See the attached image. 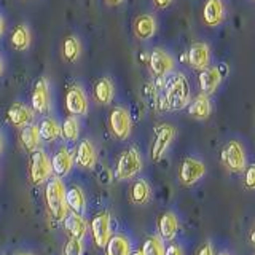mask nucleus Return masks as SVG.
Segmentation results:
<instances>
[{
  "label": "nucleus",
  "mask_w": 255,
  "mask_h": 255,
  "mask_svg": "<svg viewBox=\"0 0 255 255\" xmlns=\"http://www.w3.org/2000/svg\"><path fill=\"white\" fill-rule=\"evenodd\" d=\"M96 163V150L93 143L85 139L80 142V145L77 148V164L83 169H90Z\"/></svg>",
  "instance_id": "nucleus-21"
},
{
  "label": "nucleus",
  "mask_w": 255,
  "mask_h": 255,
  "mask_svg": "<svg viewBox=\"0 0 255 255\" xmlns=\"http://www.w3.org/2000/svg\"><path fill=\"white\" fill-rule=\"evenodd\" d=\"M0 151H2V135H0Z\"/></svg>",
  "instance_id": "nucleus-43"
},
{
  "label": "nucleus",
  "mask_w": 255,
  "mask_h": 255,
  "mask_svg": "<svg viewBox=\"0 0 255 255\" xmlns=\"http://www.w3.org/2000/svg\"><path fill=\"white\" fill-rule=\"evenodd\" d=\"M211 112H212V106H211V99L209 96L201 93L198 94L196 98L190 102L188 106V114L190 117H193L196 120H206L211 117Z\"/></svg>",
  "instance_id": "nucleus-18"
},
{
  "label": "nucleus",
  "mask_w": 255,
  "mask_h": 255,
  "mask_svg": "<svg viewBox=\"0 0 255 255\" xmlns=\"http://www.w3.org/2000/svg\"><path fill=\"white\" fill-rule=\"evenodd\" d=\"M107 255H129V243L125 236H112L106 246Z\"/></svg>",
  "instance_id": "nucleus-29"
},
{
  "label": "nucleus",
  "mask_w": 255,
  "mask_h": 255,
  "mask_svg": "<svg viewBox=\"0 0 255 255\" xmlns=\"http://www.w3.org/2000/svg\"><path fill=\"white\" fill-rule=\"evenodd\" d=\"M32 109L38 114H45L50 109V85L45 77L38 78L32 93Z\"/></svg>",
  "instance_id": "nucleus-13"
},
{
  "label": "nucleus",
  "mask_w": 255,
  "mask_h": 255,
  "mask_svg": "<svg viewBox=\"0 0 255 255\" xmlns=\"http://www.w3.org/2000/svg\"><path fill=\"white\" fill-rule=\"evenodd\" d=\"M78 132H80V125H78V120L75 117H69L66 118V122L61 126V134L62 137L66 140H77L78 137Z\"/></svg>",
  "instance_id": "nucleus-32"
},
{
  "label": "nucleus",
  "mask_w": 255,
  "mask_h": 255,
  "mask_svg": "<svg viewBox=\"0 0 255 255\" xmlns=\"http://www.w3.org/2000/svg\"><path fill=\"white\" fill-rule=\"evenodd\" d=\"M40 129L34 125H29L26 128H22L21 134H19V140L22 143V147L26 148L27 151H35L38 147V142H40Z\"/></svg>",
  "instance_id": "nucleus-25"
},
{
  "label": "nucleus",
  "mask_w": 255,
  "mask_h": 255,
  "mask_svg": "<svg viewBox=\"0 0 255 255\" xmlns=\"http://www.w3.org/2000/svg\"><path fill=\"white\" fill-rule=\"evenodd\" d=\"M66 188L59 177H53L48 182L45 190L46 206L54 220H64L67 217V203H66Z\"/></svg>",
  "instance_id": "nucleus-2"
},
{
  "label": "nucleus",
  "mask_w": 255,
  "mask_h": 255,
  "mask_svg": "<svg viewBox=\"0 0 255 255\" xmlns=\"http://www.w3.org/2000/svg\"><path fill=\"white\" fill-rule=\"evenodd\" d=\"M51 166H53V172L58 177L67 175L72 169V166H74V158H72L70 151L67 148H59L51 159Z\"/></svg>",
  "instance_id": "nucleus-19"
},
{
  "label": "nucleus",
  "mask_w": 255,
  "mask_h": 255,
  "mask_svg": "<svg viewBox=\"0 0 255 255\" xmlns=\"http://www.w3.org/2000/svg\"><path fill=\"white\" fill-rule=\"evenodd\" d=\"M82 254H83L82 239H75V238L69 239L66 247H64V255H82Z\"/></svg>",
  "instance_id": "nucleus-33"
},
{
  "label": "nucleus",
  "mask_w": 255,
  "mask_h": 255,
  "mask_svg": "<svg viewBox=\"0 0 255 255\" xmlns=\"http://www.w3.org/2000/svg\"><path fill=\"white\" fill-rule=\"evenodd\" d=\"M109 125L110 131L115 135L117 139L125 140L129 137L131 129H132V122L131 115L125 107H115L112 110V114L109 117Z\"/></svg>",
  "instance_id": "nucleus-7"
},
{
  "label": "nucleus",
  "mask_w": 255,
  "mask_h": 255,
  "mask_svg": "<svg viewBox=\"0 0 255 255\" xmlns=\"http://www.w3.org/2000/svg\"><path fill=\"white\" fill-rule=\"evenodd\" d=\"M179 230V220L175 217V214L172 212H166L163 214V217L159 219V235L166 241H172L177 235Z\"/></svg>",
  "instance_id": "nucleus-23"
},
{
  "label": "nucleus",
  "mask_w": 255,
  "mask_h": 255,
  "mask_svg": "<svg viewBox=\"0 0 255 255\" xmlns=\"http://www.w3.org/2000/svg\"><path fill=\"white\" fill-rule=\"evenodd\" d=\"M219 255H228V254H219Z\"/></svg>",
  "instance_id": "nucleus-45"
},
{
  "label": "nucleus",
  "mask_w": 255,
  "mask_h": 255,
  "mask_svg": "<svg viewBox=\"0 0 255 255\" xmlns=\"http://www.w3.org/2000/svg\"><path fill=\"white\" fill-rule=\"evenodd\" d=\"M225 18V6L222 0H206L203 6V21L206 26L217 27Z\"/></svg>",
  "instance_id": "nucleus-14"
},
{
  "label": "nucleus",
  "mask_w": 255,
  "mask_h": 255,
  "mask_svg": "<svg viewBox=\"0 0 255 255\" xmlns=\"http://www.w3.org/2000/svg\"><path fill=\"white\" fill-rule=\"evenodd\" d=\"M3 74V64H2V59H0V75Z\"/></svg>",
  "instance_id": "nucleus-41"
},
{
  "label": "nucleus",
  "mask_w": 255,
  "mask_h": 255,
  "mask_svg": "<svg viewBox=\"0 0 255 255\" xmlns=\"http://www.w3.org/2000/svg\"><path fill=\"white\" fill-rule=\"evenodd\" d=\"M143 255H166V247L163 244L161 236H150L147 241L143 243L142 247Z\"/></svg>",
  "instance_id": "nucleus-31"
},
{
  "label": "nucleus",
  "mask_w": 255,
  "mask_h": 255,
  "mask_svg": "<svg viewBox=\"0 0 255 255\" xmlns=\"http://www.w3.org/2000/svg\"><path fill=\"white\" fill-rule=\"evenodd\" d=\"M175 137V128L172 125H158L155 128V135H153V142H151V148H150V156L151 161L158 163L159 159L164 156L167 148L171 147V143Z\"/></svg>",
  "instance_id": "nucleus-3"
},
{
  "label": "nucleus",
  "mask_w": 255,
  "mask_h": 255,
  "mask_svg": "<svg viewBox=\"0 0 255 255\" xmlns=\"http://www.w3.org/2000/svg\"><path fill=\"white\" fill-rule=\"evenodd\" d=\"M66 203H67V207L74 214L83 215V212L86 209V199H85V195H83L82 188L72 187L70 190H67V193H66Z\"/></svg>",
  "instance_id": "nucleus-24"
},
{
  "label": "nucleus",
  "mask_w": 255,
  "mask_h": 255,
  "mask_svg": "<svg viewBox=\"0 0 255 255\" xmlns=\"http://www.w3.org/2000/svg\"><path fill=\"white\" fill-rule=\"evenodd\" d=\"M172 0H153V5L155 8H159V10H164V8H167L171 5Z\"/></svg>",
  "instance_id": "nucleus-36"
},
{
  "label": "nucleus",
  "mask_w": 255,
  "mask_h": 255,
  "mask_svg": "<svg viewBox=\"0 0 255 255\" xmlns=\"http://www.w3.org/2000/svg\"><path fill=\"white\" fill-rule=\"evenodd\" d=\"M91 231L94 243L98 247H106L110 236V215L109 212H101L98 214L91 222Z\"/></svg>",
  "instance_id": "nucleus-11"
},
{
  "label": "nucleus",
  "mask_w": 255,
  "mask_h": 255,
  "mask_svg": "<svg viewBox=\"0 0 255 255\" xmlns=\"http://www.w3.org/2000/svg\"><path fill=\"white\" fill-rule=\"evenodd\" d=\"M188 64L195 70H204L211 62V46L204 42H195L188 50Z\"/></svg>",
  "instance_id": "nucleus-10"
},
{
  "label": "nucleus",
  "mask_w": 255,
  "mask_h": 255,
  "mask_svg": "<svg viewBox=\"0 0 255 255\" xmlns=\"http://www.w3.org/2000/svg\"><path fill=\"white\" fill-rule=\"evenodd\" d=\"M40 137L46 142H53L54 139H58L61 135V126L54 122L53 118H46L40 125Z\"/></svg>",
  "instance_id": "nucleus-30"
},
{
  "label": "nucleus",
  "mask_w": 255,
  "mask_h": 255,
  "mask_svg": "<svg viewBox=\"0 0 255 255\" xmlns=\"http://www.w3.org/2000/svg\"><path fill=\"white\" fill-rule=\"evenodd\" d=\"M244 185L249 190H255V164H251L246 171Z\"/></svg>",
  "instance_id": "nucleus-34"
},
{
  "label": "nucleus",
  "mask_w": 255,
  "mask_h": 255,
  "mask_svg": "<svg viewBox=\"0 0 255 255\" xmlns=\"http://www.w3.org/2000/svg\"><path fill=\"white\" fill-rule=\"evenodd\" d=\"M206 172L204 164L196 158H185L179 167V180L183 187H191L203 177Z\"/></svg>",
  "instance_id": "nucleus-9"
},
{
  "label": "nucleus",
  "mask_w": 255,
  "mask_h": 255,
  "mask_svg": "<svg viewBox=\"0 0 255 255\" xmlns=\"http://www.w3.org/2000/svg\"><path fill=\"white\" fill-rule=\"evenodd\" d=\"M66 107L72 115H85L88 112L86 94L80 86H70L66 94Z\"/></svg>",
  "instance_id": "nucleus-12"
},
{
  "label": "nucleus",
  "mask_w": 255,
  "mask_h": 255,
  "mask_svg": "<svg viewBox=\"0 0 255 255\" xmlns=\"http://www.w3.org/2000/svg\"><path fill=\"white\" fill-rule=\"evenodd\" d=\"M251 243L255 246V225H254V228H252V231H251Z\"/></svg>",
  "instance_id": "nucleus-40"
},
{
  "label": "nucleus",
  "mask_w": 255,
  "mask_h": 255,
  "mask_svg": "<svg viewBox=\"0 0 255 255\" xmlns=\"http://www.w3.org/2000/svg\"><path fill=\"white\" fill-rule=\"evenodd\" d=\"M51 161L43 150H35L30 153V179L35 185L43 183L51 174Z\"/></svg>",
  "instance_id": "nucleus-8"
},
{
  "label": "nucleus",
  "mask_w": 255,
  "mask_h": 255,
  "mask_svg": "<svg viewBox=\"0 0 255 255\" xmlns=\"http://www.w3.org/2000/svg\"><path fill=\"white\" fill-rule=\"evenodd\" d=\"M191 91L187 77L182 72H175L164 83L163 106L169 110H180L190 106Z\"/></svg>",
  "instance_id": "nucleus-1"
},
{
  "label": "nucleus",
  "mask_w": 255,
  "mask_h": 255,
  "mask_svg": "<svg viewBox=\"0 0 255 255\" xmlns=\"http://www.w3.org/2000/svg\"><path fill=\"white\" fill-rule=\"evenodd\" d=\"M6 118L16 128H26L34 122V112L24 104H13L6 112Z\"/></svg>",
  "instance_id": "nucleus-15"
},
{
  "label": "nucleus",
  "mask_w": 255,
  "mask_h": 255,
  "mask_svg": "<svg viewBox=\"0 0 255 255\" xmlns=\"http://www.w3.org/2000/svg\"><path fill=\"white\" fill-rule=\"evenodd\" d=\"M11 45L14 50L18 51H26L27 48L30 46V32H29V27L24 26V24H19V26H16L11 32Z\"/></svg>",
  "instance_id": "nucleus-26"
},
{
  "label": "nucleus",
  "mask_w": 255,
  "mask_h": 255,
  "mask_svg": "<svg viewBox=\"0 0 255 255\" xmlns=\"http://www.w3.org/2000/svg\"><path fill=\"white\" fill-rule=\"evenodd\" d=\"M166 255H183V252H182V249H180L179 246L171 244V246L166 249Z\"/></svg>",
  "instance_id": "nucleus-35"
},
{
  "label": "nucleus",
  "mask_w": 255,
  "mask_h": 255,
  "mask_svg": "<svg viewBox=\"0 0 255 255\" xmlns=\"http://www.w3.org/2000/svg\"><path fill=\"white\" fill-rule=\"evenodd\" d=\"M3 32H5V21L2 16H0V37L3 35Z\"/></svg>",
  "instance_id": "nucleus-39"
},
{
  "label": "nucleus",
  "mask_w": 255,
  "mask_h": 255,
  "mask_svg": "<svg viewBox=\"0 0 255 255\" xmlns=\"http://www.w3.org/2000/svg\"><path fill=\"white\" fill-rule=\"evenodd\" d=\"M198 255H214V254H212V247H211V244H204V246L201 247V249H199Z\"/></svg>",
  "instance_id": "nucleus-37"
},
{
  "label": "nucleus",
  "mask_w": 255,
  "mask_h": 255,
  "mask_svg": "<svg viewBox=\"0 0 255 255\" xmlns=\"http://www.w3.org/2000/svg\"><path fill=\"white\" fill-rule=\"evenodd\" d=\"M156 32V21L150 14H139L134 21V35L139 40H148Z\"/></svg>",
  "instance_id": "nucleus-17"
},
{
  "label": "nucleus",
  "mask_w": 255,
  "mask_h": 255,
  "mask_svg": "<svg viewBox=\"0 0 255 255\" xmlns=\"http://www.w3.org/2000/svg\"><path fill=\"white\" fill-rule=\"evenodd\" d=\"M18 255H30V254H18Z\"/></svg>",
  "instance_id": "nucleus-44"
},
{
  "label": "nucleus",
  "mask_w": 255,
  "mask_h": 255,
  "mask_svg": "<svg viewBox=\"0 0 255 255\" xmlns=\"http://www.w3.org/2000/svg\"><path fill=\"white\" fill-rule=\"evenodd\" d=\"M150 195H151V190H150V185L147 180H137L132 185V190H131V199L132 203L135 204H145L148 203L150 199Z\"/></svg>",
  "instance_id": "nucleus-28"
},
{
  "label": "nucleus",
  "mask_w": 255,
  "mask_h": 255,
  "mask_svg": "<svg viewBox=\"0 0 255 255\" xmlns=\"http://www.w3.org/2000/svg\"><path fill=\"white\" fill-rule=\"evenodd\" d=\"M131 255H143V252H142V251H137V252H134V254H131Z\"/></svg>",
  "instance_id": "nucleus-42"
},
{
  "label": "nucleus",
  "mask_w": 255,
  "mask_h": 255,
  "mask_svg": "<svg viewBox=\"0 0 255 255\" xmlns=\"http://www.w3.org/2000/svg\"><path fill=\"white\" fill-rule=\"evenodd\" d=\"M125 0H106V3L110 6H117V5H122Z\"/></svg>",
  "instance_id": "nucleus-38"
},
{
  "label": "nucleus",
  "mask_w": 255,
  "mask_h": 255,
  "mask_svg": "<svg viewBox=\"0 0 255 255\" xmlns=\"http://www.w3.org/2000/svg\"><path fill=\"white\" fill-rule=\"evenodd\" d=\"M220 159L223 166L231 172H243L246 169V153L238 140H231L222 148Z\"/></svg>",
  "instance_id": "nucleus-6"
},
{
  "label": "nucleus",
  "mask_w": 255,
  "mask_h": 255,
  "mask_svg": "<svg viewBox=\"0 0 255 255\" xmlns=\"http://www.w3.org/2000/svg\"><path fill=\"white\" fill-rule=\"evenodd\" d=\"M140 167H142V159H140L139 150L131 147L120 155L118 163H117V169H115V177L118 180L131 179L140 171Z\"/></svg>",
  "instance_id": "nucleus-4"
},
{
  "label": "nucleus",
  "mask_w": 255,
  "mask_h": 255,
  "mask_svg": "<svg viewBox=\"0 0 255 255\" xmlns=\"http://www.w3.org/2000/svg\"><path fill=\"white\" fill-rule=\"evenodd\" d=\"M115 96V86L114 82L109 77L99 78L94 85V99L98 101L102 106H109L114 101Z\"/></svg>",
  "instance_id": "nucleus-20"
},
{
  "label": "nucleus",
  "mask_w": 255,
  "mask_h": 255,
  "mask_svg": "<svg viewBox=\"0 0 255 255\" xmlns=\"http://www.w3.org/2000/svg\"><path fill=\"white\" fill-rule=\"evenodd\" d=\"M62 54L69 62H75L80 58V54H82V43H80V40L75 35H69L64 40Z\"/></svg>",
  "instance_id": "nucleus-27"
},
{
  "label": "nucleus",
  "mask_w": 255,
  "mask_h": 255,
  "mask_svg": "<svg viewBox=\"0 0 255 255\" xmlns=\"http://www.w3.org/2000/svg\"><path fill=\"white\" fill-rule=\"evenodd\" d=\"M148 66L151 75L156 80H164L174 72L175 61L172 58V54H169L163 48H155L148 58Z\"/></svg>",
  "instance_id": "nucleus-5"
},
{
  "label": "nucleus",
  "mask_w": 255,
  "mask_h": 255,
  "mask_svg": "<svg viewBox=\"0 0 255 255\" xmlns=\"http://www.w3.org/2000/svg\"><path fill=\"white\" fill-rule=\"evenodd\" d=\"M220 83H222V74L219 67H207L201 70V74H199V88L207 96L215 93Z\"/></svg>",
  "instance_id": "nucleus-16"
},
{
  "label": "nucleus",
  "mask_w": 255,
  "mask_h": 255,
  "mask_svg": "<svg viewBox=\"0 0 255 255\" xmlns=\"http://www.w3.org/2000/svg\"><path fill=\"white\" fill-rule=\"evenodd\" d=\"M64 227H66L67 233L75 239H83L86 235V230H88L86 222L83 220L82 215L74 214V212L64 219Z\"/></svg>",
  "instance_id": "nucleus-22"
}]
</instances>
